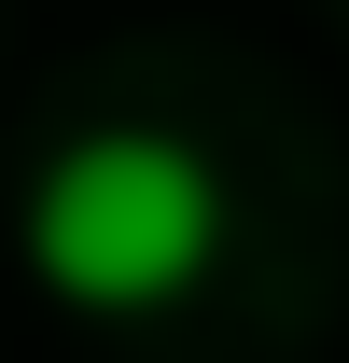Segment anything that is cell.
Segmentation results:
<instances>
[{
    "instance_id": "cell-1",
    "label": "cell",
    "mask_w": 349,
    "mask_h": 363,
    "mask_svg": "<svg viewBox=\"0 0 349 363\" xmlns=\"http://www.w3.org/2000/svg\"><path fill=\"white\" fill-rule=\"evenodd\" d=\"M223 182L182 126H70L28 182V266L84 308H154L210 266Z\"/></svg>"
}]
</instances>
